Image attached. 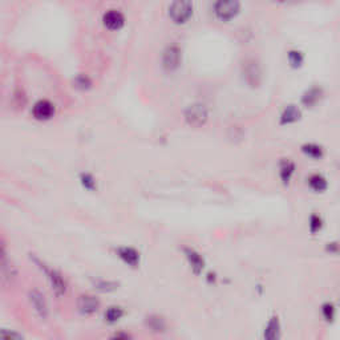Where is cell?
<instances>
[{
	"label": "cell",
	"instance_id": "7",
	"mask_svg": "<svg viewBox=\"0 0 340 340\" xmlns=\"http://www.w3.org/2000/svg\"><path fill=\"white\" fill-rule=\"evenodd\" d=\"M77 308L83 315H92L100 308V300L93 295H80L77 299Z\"/></svg>",
	"mask_w": 340,
	"mask_h": 340
},
{
	"label": "cell",
	"instance_id": "23",
	"mask_svg": "<svg viewBox=\"0 0 340 340\" xmlns=\"http://www.w3.org/2000/svg\"><path fill=\"white\" fill-rule=\"evenodd\" d=\"M73 84H75V87L77 88V89H81V91H87V89H89L92 85V81L91 79L88 77V76L85 75H80L77 76L75 79V81H73Z\"/></svg>",
	"mask_w": 340,
	"mask_h": 340
},
{
	"label": "cell",
	"instance_id": "6",
	"mask_svg": "<svg viewBox=\"0 0 340 340\" xmlns=\"http://www.w3.org/2000/svg\"><path fill=\"white\" fill-rule=\"evenodd\" d=\"M55 114V105L48 100H40L32 108V116L39 121L51 120Z\"/></svg>",
	"mask_w": 340,
	"mask_h": 340
},
{
	"label": "cell",
	"instance_id": "27",
	"mask_svg": "<svg viewBox=\"0 0 340 340\" xmlns=\"http://www.w3.org/2000/svg\"><path fill=\"white\" fill-rule=\"evenodd\" d=\"M327 250H328V251H332V253H336V251L340 250V246H336V243H328Z\"/></svg>",
	"mask_w": 340,
	"mask_h": 340
},
{
	"label": "cell",
	"instance_id": "18",
	"mask_svg": "<svg viewBox=\"0 0 340 340\" xmlns=\"http://www.w3.org/2000/svg\"><path fill=\"white\" fill-rule=\"evenodd\" d=\"M146 325L151 331H154V332H163L165 328H166L165 319L162 316H158V315H150V316H147Z\"/></svg>",
	"mask_w": 340,
	"mask_h": 340
},
{
	"label": "cell",
	"instance_id": "2",
	"mask_svg": "<svg viewBox=\"0 0 340 340\" xmlns=\"http://www.w3.org/2000/svg\"><path fill=\"white\" fill-rule=\"evenodd\" d=\"M241 11V4L238 0H216L214 14L222 22H230Z\"/></svg>",
	"mask_w": 340,
	"mask_h": 340
},
{
	"label": "cell",
	"instance_id": "9",
	"mask_svg": "<svg viewBox=\"0 0 340 340\" xmlns=\"http://www.w3.org/2000/svg\"><path fill=\"white\" fill-rule=\"evenodd\" d=\"M116 253H117L118 258L130 267H137L140 265V253L136 249L124 246V247H118Z\"/></svg>",
	"mask_w": 340,
	"mask_h": 340
},
{
	"label": "cell",
	"instance_id": "10",
	"mask_svg": "<svg viewBox=\"0 0 340 340\" xmlns=\"http://www.w3.org/2000/svg\"><path fill=\"white\" fill-rule=\"evenodd\" d=\"M28 296H30L31 303H32V306H34V308L36 310V312L40 315V317L46 319V317L48 316V306H47L46 296L39 291V290H32V291H30V295H28Z\"/></svg>",
	"mask_w": 340,
	"mask_h": 340
},
{
	"label": "cell",
	"instance_id": "13",
	"mask_svg": "<svg viewBox=\"0 0 340 340\" xmlns=\"http://www.w3.org/2000/svg\"><path fill=\"white\" fill-rule=\"evenodd\" d=\"M300 110L299 108H296L295 105H288L284 108V110L280 114V124L282 125H288L294 124V122L299 121L300 120Z\"/></svg>",
	"mask_w": 340,
	"mask_h": 340
},
{
	"label": "cell",
	"instance_id": "1",
	"mask_svg": "<svg viewBox=\"0 0 340 340\" xmlns=\"http://www.w3.org/2000/svg\"><path fill=\"white\" fill-rule=\"evenodd\" d=\"M193 16L192 0H173L169 7V18L176 24H185Z\"/></svg>",
	"mask_w": 340,
	"mask_h": 340
},
{
	"label": "cell",
	"instance_id": "30",
	"mask_svg": "<svg viewBox=\"0 0 340 340\" xmlns=\"http://www.w3.org/2000/svg\"><path fill=\"white\" fill-rule=\"evenodd\" d=\"M274 3L278 4H286V3H291V2H295V0H271Z\"/></svg>",
	"mask_w": 340,
	"mask_h": 340
},
{
	"label": "cell",
	"instance_id": "16",
	"mask_svg": "<svg viewBox=\"0 0 340 340\" xmlns=\"http://www.w3.org/2000/svg\"><path fill=\"white\" fill-rule=\"evenodd\" d=\"M307 184L310 186L311 190H314L315 193H323L328 188L327 180L320 174H312L307 180Z\"/></svg>",
	"mask_w": 340,
	"mask_h": 340
},
{
	"label": "cell",
	"instance_id": "22",
	"mask_svg": "<svg viewBox=\"0 0 340 340\" xmlns=\"http://www.w3.org/2000/svg\"><path fill=\"white\" fill-rule=\"evenodd\" d=\"M288 57V63L291 65L292 68H299L300 65L303 64V55L299 51H290L287 55Z\"/></svg>",
	"mask_w": 340,
	"mask_h": 340
},
{
	"label": "cell",
	"instance_id": "24",
	"mask_svg": "<svg viewBox=\"0 0 340 340\" xmlns=\"http://www.w3.org/2000/svg\"><path fill=\"white\" fill-rule=\"evenodd\" d=\"M308 227H310V231L312 234H316L317 231H320L321 227H323V219H321V217L317 216V214H312L310 217Z\"/></svg>",
	"mask_w": 340,
	"mask_h": 340
},
{
	"label": "cell",
	"instance_id": "21",
	"mask_svg": "<svg viewBox=\"0 0 340 340\" xmlns=\"http://www.w3.org/2000/svg\"><path fill=\"white\" fill-rule=\"evenodd\" d=\"M80 181H81V185L89 192H93L96 189V181L92 174L81 173L80 174Z\"/></svg>",
	"mask_w": 340,
	"mask_h": 340
},
{
	"label": "cell",
	"instance_id": "14",
	"mask_svg": "<svg viewBox=\"0 0 340 340\" xmlns=\"http://www.w3.org/2000/svg\"><path fill=\"white\" fill-rule=\"evenodd\" d=\"M321 95H323V91H321L320 88L317 87L310 88V89L303 95L302 104L304 106H307V108H312V106H315L317 102L320 101Z\"/></svg>",
	"mask_w": 340,
	"mask_h": 340
},
{
	"label": "cell",
	"instance_id": "20",
	"mask_svg": "<svg viewBox=\"0 0 340 340\" xmlns=\"http://www.w3.org/2000/svg\"><path fill=\"white\" fill-rule=\"evenodd\" d=\"M122 315H124V311L121 307H109L105 312V320L108 323H116L121 319Z\"/></svg>",
	"mask_w": 340,
	"mask_h": 340
},
{
	"label": "cell",
	"instance_id": "5",
	"mask_svg": "<svg viewBox=\"0 0 340 340\" xmlns=\"http://www.w3.org/2000/svg\"><path fill=\"white\" fill-rule=\"evenodd\" d=\"M182 53L177 46H169L162 55V67L167 72H173L181 65Z\"/></svg>",
	"mask_w": 340,
	"mask_h": 340
},
{
	"label": "cell",
	"instance_id": "12",
	"mask_svg": "<svg viewBox=\"0 0 340 340\" xmlns=\"http://www.w3.org/2000/svg\"><path fill=\"white\" fill-rule=\"evenodd\" d=\"M184 253H185L186 259H188V262H189L190 267H192L194 274H197V275L201 274L202 270L205 268L204 258L201 257L200 254L197 253L194 249H192V247H185V249H184Z\"/></svg>",
	"mask_w": 340,
	"mask_h": 340
},
{
	"label": "cell",
	"instance_id": "15",
	"mask_svg": "<svg viewBox=\"0 0 340 340\" xmlns=\"http://www.w3.org/2000/svg\"><path fill=\"white\" fill-rule=\"evenodd\" d=\"M265 339L267 340H276L280 337V323L278 316H272L268 320L267 325L265 328V333H263Z\"/></svg>",
	"mask_w": 340,
	"mask_h": 340
},
{
	"label": "cell",
	"instance_id": "11",
	"mask_svg": "<svg viewBox=\"0 0 340 340\" xmlns=\"http://www.w3.org/2000/svg\"><path fill=\"white\" fill-rule=\"evenodd\" d=\"M44 271L48 275L49 283L52 286L53 291L56 292L57 295L65 294V291H67V283H65L64 278H63L60 272L56 271V270H48L46 267H44Z\"/></svg>",
	"mask_w": 340,
	"mask_h": 340
},
{
	"label": "cell",
	"instance_id": "17",
	"mask_svg": "<svg viewBox=\"0 0 340 340\" xmlns=\"http://www.w3.org/2000/svg\"><path fill=\"white\" fill-rule=\"evenodd\" d=\"M295 173V165L290 159H283L279 165V176L283 184H288Z\"/></svg>",
	"mask_w": 340,
	"mask_h": 340
},
{
	"label": "cell",
	"instance_id": "29",
	"mask_svg": "<svg viewBox=\"0 0 340 340\" xmlns=\"http://www.w3.org/2000/svg\"><path fill=\"white\" fill-rule=\"evenodd\" d=\"M113 337H116V339H128V337H130L129 335H126V333H116Z\"/></svg>",
	"mask_w": 340,
	"mask_h": 340
},
{
	"label": "cell",
	"instance_id": "26",
	"mask_svg": "<svg viewBox=\"0 0 340 340\" xmlns=\"http://www.w3.org/2000/svg\"><path fill=\"white\" fill-rule=\"evenodd\" d=\"M321 315L327 321H332L335 317V307L331 303H325L321 306Z\"/></svg>",
	"mask_w": 340,
	"mask_h": 340
},
{
	"label": "cell",
	"instance_id": "19",
	"mask_svg": "<svg viewBox=\"0 0 340 340\" xmlns=\"http://www.w3.org/2000/svg\"><path fill=\"white\" fill-rule=\"evenodd\" d=\"M302 151L307 157H310V158L314 159H320L324 154V151H323V147L319 146L316 144H306L302 146Z\"/></svg>",
	"mask_w": 340,
	"mask_h": 340
},
{
	"label": "cell",
	"instance_id": "28",
	"mask_svg": "<svg viewBox=\"0 0 340 340\" xmlns=\"http://www.w3.org/2000/svg\"><path fill=\"white\" fill-rule=\"evenodd\" d=\"M2 337H18V339H20V335H18V333H14V332H11V333H6V332H2Z\"/></svg>",
	"mask_w": 340,
	"mask_h": 340
},
{
	"label": "cell",
	"instance_id": "25",
	"mask_svg": "<svg viewBox=\"0 0 340 340\" xmlns=\"http://www.w3.org/2000/svg\"><path fill=\"white\" fill-rule=\"evenodd\" d=\"M95 286L100 291L109 292L116 290L118 287V283L117 282H110V280H108V282H105V280H98V282H95Z\"/></svg>",
	"mask_w": 340,
	"mask_h": 340
},
{
	"label": "cell",
	"instance_id": "4",
	"mask_svg": "<svg viewBox=\"0 0 340 340\" xmlns=\"http://www.w3.org/2000/svg\"><path fill=\"white\" fill-rule=\"evenodd\" d=\"M243 79L250 87H258L261 84L262 80V71L261 67L258 64V61L255 59H247L243 63Z\"/></svg>",
	"mask_w": 340,
	"mask_h": 340
},
{
	"label": "cell",
	"instance_id": "3",
	"mask_svg": "<svg viewBox=\"0 0 340 340\" xmlns=\"http://www.w3.org/2000/svg\"><path fill=\"white\" fill-rule=\"evenodd\" d=\"M209 112L208 108L201 104V102H196L192 104L186 108L185 110V120L186 122L193 126V128H201L208 122Z\"/></svg>",
	"mask_w": 340,
	"mask_h": 340
},
{
	"label": "cell",
	"instance_id": "8",
	"mask_svg": "<svg viewBox=\"0 0 340 340\" xmlns=\"http://www.w3.org/2000/svg\"><path fill=\"white\" fill-rule=\"evenodd\" d=\"M102 24L110 31H120L125 24V18L117 10H109L102 16Z\"/></svg>",
	"mask_w": 340,
	"mask_h": 340
}]
</instances>
